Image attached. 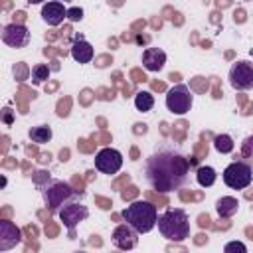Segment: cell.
<instances>
[{"instance_id":"cell-14","label":"cell","mask_w":253,"mask_h":253,"mask_svg":"<svg viewBox=\"0 0 253 253\" xmlns=\"http://www.w3.org/2000/svg\"><path fill=\"white\" fill-rule=\"evenodd\" d=\"M166 65V53L160 47H146L142 51V67L146 71H160Z\"/></svg>"},{"instance_id":"cell-12","label":"cell","mask_w":253,"mask_h":253,"mask_svg":"<svg viewBox=\"0 0 253 253\" xmlns=\"http://www.w3.org/2000/svg\"><path fill=\"white\" fill-rule=\"evenodd\" d=\"M20 241H22L20 227H16V223H12L8 219H2L0 221V251L14 249Z\"/></svg>"},{"instance_id":"cell-8","label":"cell","mask_w":253,"mask_h":253,"mask_svg":"<svg viewBox=\"0 0 253 253\" xmlns=\"http://www.w3.org/2000/svg\"><path fill=\"white\" fill-rule=\"evenodd\" d=\"M57 217H59V221H61V223L71 231V235H73V229H75L81 221H85V219L89 217V210H87L85 204L71 200V202H67L65 206H61V210L57 211Z\"/></svg>"},{"instance_id":"cell-1","label":"cell","mask_w":253,"mask_h":253,"mask_svg":"<svg viewBox=\"0 0 253 253\" xmlns=\"http://www.w3.org/2000/svg\"><path fill=\"white\" fill-rule=\"evenodd\" d=\"M192 160L174 146H160L144 160V178L152 190L176 192L190 180Z\"/></svg>"},{"instance_id":"cell-25","label":"cell","mask_w":253,"mask_h":253,"mask_svg":"<svg viewBox=\"0 0 253 253\" xmlns=\"http://www.w3.org/2000/svg\"><path fill=\"white\" fill-rule=\"evenodd\" d=\"M2 121H4L6 125H12V115H10V109H8V107H6L4 113H2Z\"/></svg>"},{"instance_id":"cell-7","label":"cell","mask_w":253,"mask_h":253,"mask_svg":"<svg viewBox=\"0 0 253 253\" xmlns=\"http://www.w3.org/2000/svg\"><path fill=\"white\" fill-rule=\"evenodd\" d=\"M229 85L235 89V91H249L253 89V63L251 61H235L231 67H229Z\"/></svg>"},{"instance_id":"cell-13","label":"cell","mask_w":253,"mask_h":253,"mask_svg":"<svg viewBox=\"0 0 253 253\" xmlns=\"http://www.w3.org/2000/svg\"><path fill=\"white\" fill-rule=\"evenodd\" d=\"M67 18V8L63 6V2L59 0H51V2H45L42 6V20L47 24V26H59L63 20Z\"/></svg>"},{"instance_id":"cell-22","label":"cell","mask_w":253,"mask_h":253,"mask_svg":"<svg viewBox=\"0 0 253 253\" xmlns=\"http://www.w3.org/2000/svg\"><path fill=\"white\" fill-rule=\"evenodd\" d=\"M241 158H253V134L241 142Z\"/></svg>"},{"instance_id":"cell-21","label":"cell","mask_w":253,"mask_h":253,"mask_svg":"<svg viewBox=\"0 0 253 253\" xmlns=\"http://www.w3.org/2000/svg\"><path fill=\"white\" fill-rule=\"evenodd\" d=\"M47 77H49V67H47L45 63H36V65L32 67V81H34L36 85L43 83Z\"/></svg>"},{"instance_id":"cell-19","label":"cell","mask_w":253,"mask_h":253,"mask_svg":"<svg viewBox=\"0 0 253 253\" xmlns=\"http://www.w3.org/2000/svg\"><path fill=\"white\" fill-rule=\"evenodd\" d=\"M134 107H136V111H140V113L152 111V107H154V97H152V93H150V91H138V93L134 95Z\"/></svg>"},{"instance_id":"cell-16","label":"cell","mask_w":253,"mask_h":253,"mask_svg":"<svg viewBox=\"0 0 253 253\" xmlns=\"http://www.w3.org/2000/svg\"><path fill=\"white\" fill-rule=\"evenodd\" d=\"M237 210H239V200L233 198V196H223V198H219L215 202V211H217V215L221 219L233 217L237 213Z\"/></svg>"},{"instance_id":"cell-24","label":"cell","mask_w":253,"mask_h":253,"mask_svg":"<svg viewBox=\"0 0 253 253\" xmlns=\"http://www.w3.org/2000/svg\"><path fill=\"white\" fill-rule=\"evenodd\" d=\"M67 20H71V22H81V20H83V10H81V8H67Z\"/></svg>"},{"instance_id":"cell-15","label":"cell","mask_w":253,"mask_h":253,"mask_svg":"<svg viewBox=\"0 0 253 253\" xmlns=\"http://www.w3.org/2000/svg\"><path fill=\"white\" fill-rule=\"evenodd\" d=\"M93 55H95V49H93V45H91L87 40L77 38V40L73 42V45H71V57H73L77 63H89V61L93 59Z\"/></svg>"},{"instance_id":"cell-20","label":"cell","mask_w":253,"mask_h":253,"mask_svg":"<svg viewBox=\"0 0 253 253\" xmlns=\"http://www.w3.org/2000/svg\"><path fill=\"white\" fill-rule=\"evenodd\" d=\"M213 148L219 152V154H229L233 150V138L229 134H217L213 138Z\"/></svg>"},{"instance_id":"cell-17","label":"cell","mask_w":253,"mask_h":253,"mask_svg":"<svg viewBox=\"0 0 253 253\" xmlns=\"http://www.w3.org/2000/svg\"><path fill=\"white\" fill-rule=\"evenodd\" d=\"M28 136H30V140L36 142V144H45V142L51 140L53 130H51L49 125H38V126H32V128L28 130Z\"/></svg>"},{"instance_id":"cell-11","label":"cell","mask_w":253,"mask_h":253,"mask_svg":"<svg viewBox=\"0 0 253 253\" xmlns=\"http://www.w3.org/2000/svg\"><path fill=\"white\" fill-rule=\"evenodd\" d=\"M138 231L134 227H130L128 223H119L115 229H113V235H111V241L117 249H123V251H128V249H134L136 243H138Z\"/></svg>"},{"instance_id":"cell-27","label":"cell","mask_w":253,"mask_h":253,"mask_svg":"<svg viewBox=\"0 0 253 253\" xmlns=\"http://www.w3.org/2000/svg\"><path fill=\"white\" fill-rule=\"evenodd\" d=\"M59 2H71V0H59Z\"/></svg>"},{"instance_id":"cell-6","label":"cell","mask_w":253,"mask_h":253,"mask_svg":"<svg viewBox=\"0 0 253 253\" xmlns=\"http://www.w3.org/2000/svg\"><path fill=\"white\" fill-rule=\"evenodd\" d=\"M194 105V95L188 85L176 83L166 93V109L174 115H186Z\"/></svg>"},{"instance_id":"cell-10","label":"cell","mask_w":253,"mask_h":253,"mask_svg":"<svg viewBox=\"0 0 253 253\" xmlns=\"http://www.w3.org/2000/svg\"><path fill=\"white\" fill-rule=\"evenodd\" d=\"M95 168L103 174H117L123 168V154L117 148H101L95 154Z\"/></svg>"},{"instance_id":"cell-23","label":"cell","mask_w":253,"mask_h":253,"mask_svg":"<svg viewBox=\"0 0 253 253\" xmlns=\"http://www.w3.org/2000/svg\"><path fill=\"white\" fill-rule=\"evenodd\" d=\"M223 251H225V253H245L247 247H245L241 241H229V243H225Z\"/></svg>"},{"instance_id":"cell-2","label":"cell","mask_w":253,"mask_h":253,"mask_svg":"<svg viewBox=\"0 0 253 253\" xmlns=\"http://www.w3.org/2000/svg\"><path fill=\"white\" fill-rule=\"evenodd\" d=\"M158 231L168 241H184L190 237V217L180 208H170L158 215Z\"/></svg>"},{"instance_id":"cell-3","label":"cell","mask_w":253,"mask_h":253,"mask_svg":"<svg viewBox=\"0 0 253 253\" xmlns=\"http://www.w3.org/2000/svg\"><path fill=\"white\" fill-rule=\"evenodd\" d=\"M123 219L134 227L138 233H148L154 229L156 221H158V210L154 204L150 202H144V200H136L132 204H128L125 210H123Z\"/></svg>"},{"instance_id":"cell-26","label":"cell","mask_w":253,"mask_h":253,"mask_svg":"<svg viewBox=\"0 0 253 253\" xmlns=\"http://www.w3.org/2000/svg\"><path fill=\"white\" fill-rule=\"evenodd\" d=\"M28 2H30V4H42L43 0H28Z\"/></svg>"},{"instance_id":"cell-18","label":"cell","mask_w":253,"mask_h":253,"mask_svg":"<svg viewBox=\"0 0 253 253\" xmlns=\"http://www.w3.org/2000/svg\"><path fill=\"white\" fill-rule=\"evenodd\" d=\"M196 180H198V184L202 186V188H210V186H213L215 184V180H217V174H215V170L211 168V166H198V170H196Z\"/></svg>"},{"instance_id":"cell-5","label":"cell","mask_w":253,"mask_h":253,"mask_svg":"<svg viewBox=\"0 0 253 253\" xmlns=\"http://www.w3.org/2000/svg\"><path fill=\"white\" fill-rule=\"evenodd\" d=\"M235 158L237 160H233L231 164L225 166L221 178H223V184L227 188H231V190H243L253 180V168H251V164L245 158H241V156H235Z\"/></svg>"},{"instance_id":"cell-9","label":"cell","mask_w":253,"mask_h":253,"mask_svg":"<svg viewBox=\"0 0 253 253\" xmlns=\"http://www.w3.org/2000/svg\"><path fill=\"white\" fill-rule=\"evenodd\" d=\"M2 42L14 49H22L30 43V30L22 22H10L2 28Z\"/></svg>"},{"instance_id":"cell-4","label":"cell","mask_w":253,"mask_h":253,"mask_svg":"<svg viewBox=\"0 0 253 253\" xmlns=\"http://www.w3.org/2000/svg\"><path fill=\"white\" fill-rule=\"evenodd\" d=\"M42 194H43V202H45V208L49 210V213H57L61 210V206H65L67 202H71L75 198V190L63 180H49L42 188Z\"/></svg>"}]
</instances>
